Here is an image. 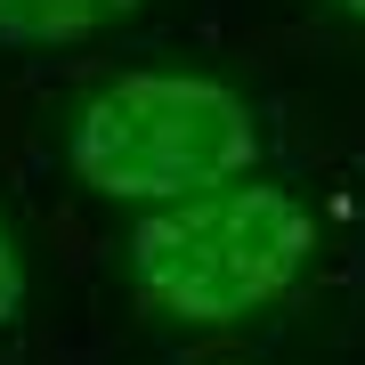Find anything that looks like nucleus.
I'll return each instance as SVG.
<instances>
[{
  "label": "nucleus",
  "mask_w": 365,
  "mask_h": 365,
  "mask_svg": "<svg viewBox=\"0 0 365 365\" xmlns=\"http://www.w3.org/2000/svg\"><path fill=\"white\" fill-rule=\"evenodd\" d=\"M138 0H0V41L9 49H49V41H90L122 25Z\"/></svg>",
  "instance_id": "nucleus-3"
},
{
  "label": "nucleus",
  "mask_w": 365,
  "mask_h": 365,
  "mask_svg": "<svg viewBox=\"0 0 365 365\" xmlns=\"http://www.w3.org/2000/svg\"><path fill=\"white\" fill-rule=\"evenodd\" d=\"M25 309V260H16V235H9V220H0V325Z\"/></svg>",
  "instance_id": "nucleus-4"
},
{
  "label": "nucleus",
  "mask_w": 365,
  "mask_h": 365,
  "mask_svg": "<svg viewBox=\"0 0 365 365\" xmlns=\"http://www.w3.org/2000/svg\"><path fill=\"white\" fill-rule=\"evenodd\" d=\"M333 9H349V16H365V0H333Z\"/></svg>",
  "instance_id": "nucleus-5"
},
{
  "label": "nucleus",
  "mask_w": 365,
  "mask_h": 365,
  "mask_svg": "<svg viewBox=\"0 0 365 365\" xmlns=\"http://www.w3.org/2000/svg\"><path fill=\"white\" fill-rule=\"evenodd\" d=\"M317 260V211L276 179H235L220 195L146 211L130 227V276L146 309L179 325H235L276 309Z\"/></svg>",
  "instance_id": "nucleus-2"
},
{
  "label": "nucleus",
  "mask_w": 365,
  "mask_h": 365,
  "mask_svg": "<svg viewBox=\"0 0 365 365\" xmlns=\"http://www.w3.org/2000/svg\"><path fill=\"white\" fill-rule=\"evenodd\" d=\"M66 163L114 203L170 211L252 179L260 114L211 73H114L66 122Z\"/></svg>",
  "instance_id": "nucleus-1"
}]
</instances>
